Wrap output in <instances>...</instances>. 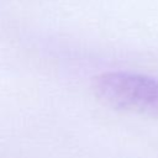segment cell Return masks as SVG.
Here are the masks:
<instances>
[{"label": "cell", "instance_id": "cell-1", "mask_svg": "<svg viewBox=\"0 0 158 158\" xmlns=\"http://www.w3.org/2000/svg\"><path fill=\"white\" fill-rule=\"evenodd\" d=\"M96 98L105 105L158 118V80L127 72H106L93 80Z\"/></svg>", "mask_w": 158, "mask_h": 158}]
</instances>
